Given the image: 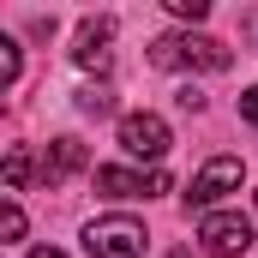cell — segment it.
I'll use <instances>...</instances> for the list:
<instances>
[{"mask_svg":"<svg viewBox=\"0 0 258 258\" xmlns=\"http://www.w3.org/2000/svg\"><path fill=\"white\" fill-rule=\"evenodd\" d=\"M78 108L102 120V114H114V90H108V84H90V90H78Z\"/></svg>","mask_w":258,"mask_h":258,"instance_id":"9c48e42d","label":"cell"},{"mask_svg":"<svg viewBox=\"0 0 258 258\" xmlns=\"http://www.w3.org/2000/svg\"><path fill=\"white\" fill-rule=\"evenodd\" d=\"M240 180H246V162H240V156H210L192 174V186H186V210H204V216H210L228 192H240Z\"/></svg>","mask_w":258,"mask_h":258,"instance_id":"7a4b0ae2","label":"cell"},{"mask_svg":"<svg viewBox=\"0 0 258 258\" xmlns=\"http://www.w3.org/2000/svg\"><path fill=\"white\" fill-rule=\"evenodd\" d=\"M168 12H174V18H204V12H210V6H204V0H168Z\"/></svg>","mask_w":258,"mask_h":258,"instance_id":"4fadbf2b","label":"cell"},{"mask_svg":"<svg viewBox=\"0 0 258 258\" xmlns=\"http://www.w3.org/2000/svg\"><path fill=\"white\" fill-rule=\"evenodd\" d=\"M240 120H246V126H258V84L240 96Z\"/></svg>","mask_w":258,"mask_h":258,"instance_id":"5bb4252c","label":"cell"},{"mask_svg":"<svg viewBox=\"0 0 258 258\" xmlns=\"http://www.w3.org/2000/svg\"><path fill=\"white\" fill-rule=\"evenodd\" d=\"M174 258H198V252H186V246H180V252H174Z\"/></svg>","mask_w":258,"mask_h":258,"instance_id":"2e32d148","label":"cell"},{"mask_svg":"<svg viewBox=\"0 0 258 258\" xmlns=\"http://www.w3.org/2000/svg\"><path fill=\"white\" fill-rule=\"evenodd\" d=\"M0 234H6V240H24V210H18L12 198H6V210H0Z\"/></svg>","mask_w":258,"mask_h":258,"instance_id":"7c38bea8","label":"cell"},{"mask_svg":"<svg viewBox=\"0 0 258 258\" xmlns=\"http://www.w3.org/2000/svg\"><path fill=\"white\" fill-rule=\"evenodd\" d=\"M30 186V150H6V192Z\"/></svg>","mask_w":258,"mask_h":258,"instance_id":"30bf717a","label":"cell"},{"mask_svg":"<svg viewBox=\"0 0 258 258\" xmlns=\"http://www.w3.org/2000/svg\"><path fill=\"white\" fill-rule=\"evenodd\" d=\"M150 66H162V72H222L228 48L216 36H198V30H168V36L150 42Z\"/></svg>","mask_w":258,"mask_h":258,"instance_id":"6da1fadb","label":"cell"},{"mask_svg":"<svg viewBox=\"0 0 258 258\" xmlns=\"http://www.w3.org/2000/svg\"><path fill=\"white\" fill-rule=\"evenodd\" d=\"M114 18H84L78 24V42H72V60L84 66V72H108V60H114Z\"/></svg>","mask_w":258,"mask_h":258,"instance_id":"52a82bcc","label":"cell"},{"mask_svg":"<svg viewBox=\"0 0 258 258\" xmlns=\"http://www.w3.org/2000/svg\"><path fill=\"white\" fill-rule=\"evenodd\" d=\"M168 144H174V132H168L162 114H150V108L120 114V150H126V156H138V162H162Z\"/></svg>","mask_w":258,"mask_h":258,"instance_id":"277c9868","label":"cell"},{"mask_svg":"<svg viewBox=\"0 0 258 258\" xmlns=\"http://www.w3.org/2000/svg\"><path fill=\"white\" fill-rule=\"evenodd\" d=\"M0 84H18V42L0 36Z\"/></svg>","mask_w":258,"mask_h":258,"instance_id":"8fae6325","label":"cell"},{"mask_svg":"<svg viewBox=\"0 0 258 258\" xmlns=\"http://www.w3.org/2000/svg\"><path fill=\"white\" fill-rule=\"evenodd\" d=\"M96 192L102 198H156V192H174V180L162 168L138 174V168H96Z\"/></svg>","mask_w":258,"mask_h":258,"instance_id":"8992f818","label":"cell"},{"mask_svg":"<svg viewBox=\"0 0 258 258\" xmlns=\"http://www.w3.org/2000/svg\"><path fill=\"white\" fill-rule=\"evenodd\" d=\"M78 168H84V144H78V138H54L36 174H42V186H60L66 174H78Z\"/></svg>","mask_w":258,"mask_h":258,"instance_id":"ba28073f","label":"cell"},{"mask_svg":"<svg viewBox=\"0 0 258 258\" xmlns=\"http://www.w3.org/2000/svg\"><path fill=\"white\" fill-rule=\"evenodd\" d=\"M198 240H204V252H216V258H240L252 246V222L240 210H210L198 222Z\"/></svg>","mask_w":258,"mask_h":258,"instance_id":"5b68a950","label":"cell"},{"mask_svg":"<svg viewBox=\"0 0 258 258\" xmlns=\"http://www.w3.org/2000/svg\"><path fill=\"white\" fill-rule=\"evenodd\" d=\"M30 258H66V252H54V246H36V252H30Z\"/></svg>","mask_w":258,"mask_h":258,"instance_id":"9a60e30c","label":"cell"},{"mask_svg":"<svg viewBox=\"0 0 258 258\" xmlns=\"http://www.w3.org/2000/svg\"><path fill=\"white\" fill-rule=\"evenodd\" d=\"M144 222H132V216H96L90 228H84V252L90 258H144Z\"/></svg>","mask_w":258,"mask_h":258,"instance_id":"3957f363","label":"cell"}]
</instances>
